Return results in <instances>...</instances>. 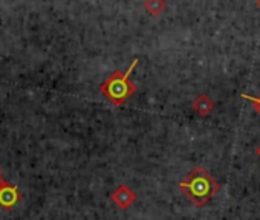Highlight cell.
Listing matches in <instances>:
<instances>
[{
  "instance_id": "6da1fadb",
  "label": "cell",
  "mask_w": 260,
  "mask_h": 220,
  "mask_svg": "<svg viewBox=\"0 0 260 220\" xmlns=\"http://www.w3.org/2000/svg\"><path fill=\"white\" fill-rule=\"evenodd\" d=\"M219 190L220 184L201 165L179 184V191L198 208L205 206Z\"/></svg>"
},
{
  "instance_id": "30bf717a",
  "label": "cell",
  "mask_w": 260,
  "mask_h": 220,
  "mask_svg": "<svg viewBox=\"0 0 260 220\" xmlns=\"http://www.w3.org/2000/svg\"><path fill=\"white\" fill-rule=\"evenodd\" d=\"M257 8L260 10V0H257Z\"/></svg>"
},
{
  "instance_id": "52a82bcc",
  "label": "cell",
  "mask_w": 260,
  "mask_h": 220,
  "mask_svg": "<svg viewBox=\"0 0 260 220\" xmlns=\"http://www.w3.org/2000/svg\"><path fill=\"white\" fill-rule=\"evenodd\" d=\"M240 96H242L243 99L249 101V102L252 104L254 110H255V112L260 115V96H251V95H246V93H242Z\"/></svg>"
},
{
  "instance_id": "7a4b0ae2",
  "label": "cell",
  "mask_w": 260,
  "mask_h": 220,
  "mask_svg": "<svg viewBox=\"0 0 260 220\" xmlns=\"http://www.w3.org/2000/svg\"><path fill=\"white\" fill-rule=\"evenodd\" d=\"M140 58H134L132 64L128 66V69L124 70H115L101 86L100 92L113 104V105H124L125 101L137 92V86L130 80V74L134 72V69L138 66Z\"/></svg>"
},
{
  "instance_id": "ba28073f",
  "label": "cell",
  "mask_w": 260,
  "mask_h": 220,
  "mask_svg": "<svg viewBox=\"0 0 260 220\" xmlns=\"http://www.w3.org/2000/svg\"><path fill=\"white\" fill-rule=\"evenodd\" d=\"M7 182H5V179H4V176H2V170H0V190H2V187L5 185Z\"/></svg>"
},
{
  "instance_id": "5b68a950",
  "label": "cell",
  "mask_w": 260,
  "mask_h": 220,
  "mask_svg": "<svg viewBox=\"0 0 260 220\" xmlns=\"http://www.w3.org/2000/svg\"><path fill=\"white\" fill-rule=\"evenodd\" d=\"M214 101L207 95V93H202V95H199L198 98H194V101L191 102V107H193V110L194 112L199 115V117H202V118H205V117H208L213 110H214Z\"/></svg>"
},
{
  "instance_id": "277c9868",
  "label": "cell",
  "mask_w": 260,
  "mask_h": 220,
  "mask_svg": "<svg viewBox=\"0 0 260 220\" xmlns=\"http://www.w3.org/2000/svg\"><path fill=\"white\" fill-rule=\"evenodd\" d=\"M22 199L20 191L13 184H5L0 190V206L5 209H13Z\"/></svg>"
},
{
  "instance_id": "8992f818",
  "label": "cell",
  "mask_w": 260,
  "mask_h": 220,
  "mask_svg": "<svg viewBox=\"0 0 260 220\" xmlns=\"http://www.w3.org/2000/svg\"><path fill=\"white\" fill-rule=\"evenodd\" d=\"M144 10L152 17H158L167 10V2H166V0H146Z\"/></svg>"
},
{
  "instance_id": "3957f363",
  "label": "cell",
  "mask_w": 260,
  "mask_h": 220,
  "mask_svg": "<svg viewBox=\"0 0 260 220\" xmlns=\"http://www.w3.org/2000/svg\"><path fill=\"white\" fill-rule=\"evenodd\" d=\"M110 199L113 200V203H116L118 208L127 209L130 205H132V203L135 202L137 196H135V193L132 191V188H130L128 185H125V184H122V185H119V187L112 193Z\"/></svg>"
},
{
  "instance_id": "9c48e42d",
  "label": "cell",
  "mask_w": 260,
  "mask_h": 220,
  "mask_svg": "<svg viewBox=\"0 0 260 220\" xmlns=\"http://www.w3.org/2000/svg\"><path fill=\"white\" fill-rule=\"evenodd\" d=\"M255 153H257V156H258V158H260V145H258V147H257V150H255Z\"/></svg>"
}]
</instances>
